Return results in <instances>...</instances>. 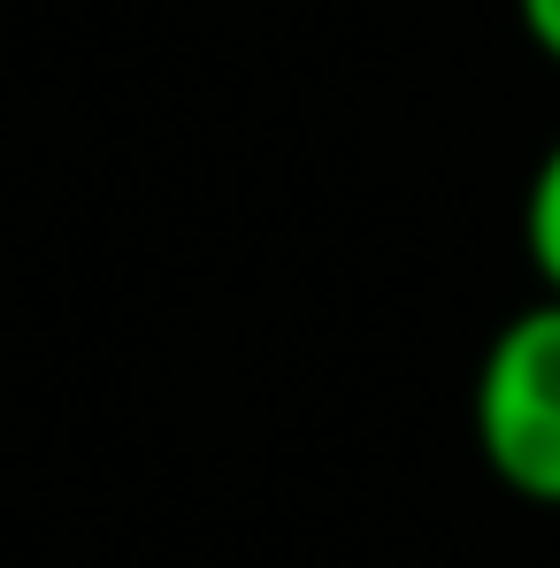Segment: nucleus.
I'll list each match as a JSON object with an SVG mask.
<instances>
[{
    "instance_id": "7ed1b4c3",
    "label": "nucleus",
    "mask_w": 560,
    "mask_h": 568,
    "mask_svg": "<svg viewBox=\"0 0 560 568\" xmlns=\"http://www.w3.org/2000/svg\"><path fill=\"white\" fill-rule=\"evenodd\" d=\"M515 23H522V39L560 70V0H515Z\"/></svg>"
},
{
    "instance_id": "f03ea898",
    "label": "nucleus",
    "mask_w": 560,
    "mask_h": 568,
    "mask_svg": "<svg viewBox=\"0 0 560 568\" xmlns=\"http://www.w3.org/2000/svg\"><path fill=\"white\" fill-rule=\"evenodd\" d=\"M522 254L546 284V300H560V139L538 154L530 192H522Z\"/></svg>"
},
{
    "instance_id": "f257e3e1",
    "label": "nucleus",
    "mask_w": 560,
    "mask_h": 568,
    "mask_svg": "<svg viewBox=\"0 0 560 568\" xmlns=\"http://www.w3.org/2000/svg\"><path fill=\"white\" fill-rule=\"evenodd\" d=\"M468 423H476V454L515 499L560 507V300L515 307L468 392Z\"/></svg>"
}]
</instances>
